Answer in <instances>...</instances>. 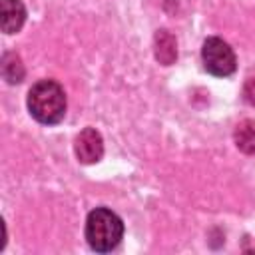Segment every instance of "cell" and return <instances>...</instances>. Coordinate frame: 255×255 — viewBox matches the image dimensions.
Segmentation results:
<instances>
[{
	"label": "cell",
	"mask_w": 255,
	"mask_h": 255,
	"mask_svg": "<svg viewBox=\"0 0 255 255\" xmlns=\"http://www.w3.org/2000/svg\"><path fill=\"white\" fill-rule=\"evenodd\" d=\"M28 110L40 124H58L66 114V94L54 80H40L28 92Z\"/></svg>",
	"instance_id": "6da1fadb"
},
{
	"label": "cell",
	"mask_w": 255,
	"mask_h": 255,
	"mask_svg": "<svg viewBox=\"0 0 255 255\" xmlns=\"http://www.w3.org/2000/svg\"><path fill=\"white\" fill-rule=\"evenodd\" d=\"M124 235L122 219L106 207H96L86 219V239L94 251L106 253L118 247Z\"/></svg>",
	"instance_id": "7a4b0ae2"
},
{
	"label": "cell",
	"mask_w": 255,
	"mask_h": 255,
	"mask_svg": "<svg viewBox=\"0 0 255 255\" xmlns=\"http://www.w3.org/2000/svg\"><path fill=\"white\" fill-rule=\"evenodd\" d=\"M201 58H203L205 70L213 76L225 78L235 72V64H237L235 54L229 48V44H225L221 38H207L203 42Z\"/></svg>",
	"instance_id": "3957f363"
},
{
	"label": "cell",
	"mask_w": 255,
	"mask_h": 255,
	"mask_svg": "<svg viewBox=\"0 0 255 255\" xmlns=\"http://www.w3.org/2000/svg\"><path fill=\"white\" fill-rule=\"evenodd\" d=\"M74 149H76V157L82 163H96L104 155L102 135L94 128H86V129H82L78 133L76 143H74Z\"/></svg>",
	"instance_id": "277c9868"
},
{
	"label": "cell",
	"mask_w": 255,
	"mask_h": 255,
	"mask_svg": "<svg viewBox=\"0 0 255 255\" xmlns=\"http://www.w3.org/2000/svg\"><path fill=\"white\" fill-rule=\"evenodd\" d=\"M26 20V8L22 0H2V32L14 34Z\"/></svg>",
	"instance_id": "5b68a950"
},
{
	"label": "cell",
	"mask_w": 255,
	"mask_h": 255,
	"mask_svg": "<svg viewBox=\"0 0 255 255\" xmlns=\"http://www.w3.org/2000/svg\"><path fill=\"white\" fill-rule=\"evenodd\" d=\"M235 145L243 153H255V122L243 120L235 128Z\"/></svg>",
	"instance_id": "8992f818"
},
{
	"label": "cell",
	"mask_w": 255,
	"mask_h": 255,
	"mask_svg": "<svg viewBox=\"0 0 255 255\" xmlns=\"http://www.w3.org/2000/svg\"><path fill=\"white\" fill-rule=\"evenodd\" d=\"M155 56L161 64H171L177 56L175 40L167 30H159L155 36Z\"/></svg>",
	"instance_id": "52a82bcc"
},
{
	"label": "cell",
	"mask_w": 255,
	"mask_h": 255,
	"mask_svg": "<svg viewBox=\"0 0 255 255\" xmlns=\"http://www.w3.org/2000/svg\"><path fill=\"white\" fill-rule=\"evenodd\" d=\"M2 74L8 84H18L24 78V66L16 54H6L2 58Z\"/></svg>",
	"instance_id": "ba28073f"
},
{
	"label": "cell",
	"mask_w": 255,
	"mask_h": 255,
	"mask_svg": "<svg viewBox=\"0 0 255 255\" xmlns=\"http://www.w3.org/2000/svg\"><path fill=\"white\" fill-rule=\"evenodd\" d=\"M243 98H245V102L249 106L255 108V78H249L245 82V86H243Z\"/></svg>",
	"instance_id": "9c48e42d"
}]
</instances>
